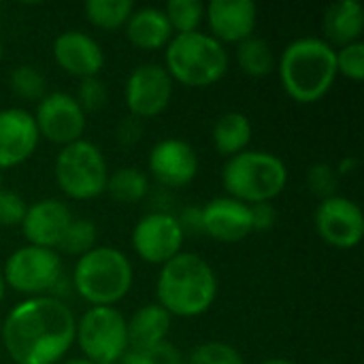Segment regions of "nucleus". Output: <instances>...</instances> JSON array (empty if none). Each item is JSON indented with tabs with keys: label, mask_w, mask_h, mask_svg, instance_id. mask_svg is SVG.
<instances>
[{
	"label": "nucleus",
	"mask_w": 364,
	"mask_h": 364,
	"mask_svg": "<svg viewBox=\"0 0 364 364\" xmlns=\"http://www.w3.org/2000/svg\"><path fill=\"white\" fill-rule=\"evenodd\" d=\"M105 192H109V196L115 203L136 205L149 192V177L136 166H122V168L109 173Z\"/></svg>",
	"instance_id": "nucleus-24"
},
{
	"label": "nucleus",
	"mask_w": 364,
	"mask_h": 364,
	"mask_svg": "<svg viewBox=\"0 0 364 364\" xmlns=\"http://www.w3.org/2000/svg\"><path fill=\"white\" fill-rule=\"evenodd\" d=\"M237 64L245 75L260 79L269 77L277 68V58L273 47L264 38L250 36L237 45Z\"/></svg>",
	"instance_id": "nucleus-25"
},
{
	"label": "nucleus",
	"mask_w": 364,
	"mask_h": 364,
	"mask_svg": "<svg viewBox=\"0 0 364 364\" xmlns=\"http://www.w3.org/2000/svg\"><path fill=\"white\" fill-rule=\"evenodd\" d=\"M139 136H141V119H136V117L124 119L122 126H119V130H117L119 143H124V145H134V143L139 141Z\"/></svg>",
	"instance_id": "nucleus-37"
},
{
	"label": "nucleus",
	"mask_w": 364,
	"mask_h": 364,
	"mask_svg": "<svg viewBox=\"0 0 364 364\" xmlns=\"http://www.w3.org/2000/svg\"><path fill=\"white\" fill-rule=\"evenodd\" d=\"M151 177L164 188H186L198 175V154L183 139L158 141L147 158Z\"/></svg>",
	"instance_id": "nucleus-14"
},
{
	"label": "nucleus",
	"mask_w": 364,
	"mask_h": 364,
	"mask_svg": "<svg viewBox=\"0 0 364 364\" xmlns=\"http://www.w3.org/2000/svg\"><path fill=\"white\" fill-rule=\"evenodd\" d=\"M260 364H294L290 363V360H286V358H269V360H264V363Z\"/></svg>",
	"instance_id": "nucleus-42"
},
{
	"label": "nucleus",
	"mask_w": 364,
	"mask_h": 364,
	"mask_svg": "<svg viewBox=\"0 0 364 364\" xmlns=\"http://www.w3.org/2000/svg\"><path fill=\"white\" fill-rule=\"evenodd\" d=\"M205 19L215 41L222 45H239L254 36L258 26V6L254 0H211L205 4Z\"/></svg>",
	"instance_id": "nucleus-18"
},
{
	"label": "nucleus",
	"mask_w": 364,
	"mask_h": 364,
	"mask_svg": "<svg viewBox=\"0 0 364 364\" xmlns=\"http://www.w3.org/2000/svg\"><path fill=\"white\" fill-rule=\"evenodd\" d=\"M218 275L213 267L194 252H179L160 267L156 282L158 305L171 318H198L218 299Z\"/></svg>",
	"instance_id": "nucleus-2"
},
{
	"label": "nucleus",
	"mask_w": 364,
	"mask_h": 364,
	"mask_svg": "<svg viewBox=\"0 0 364 364\" xmlns=\"http://www.w3.org/2000/svg\"><path fill=\"white\" fill-rule=\"evenodd\" d=\"M53 177L62 194L68 198L92 200L107 190L109 164L98 145L81 139L60 147L53 164Z\"/></svg>",
	"instance_id": "nucleus-7"
},
{
	"label": "nucleus",
	"mask_w": 364,
	"mask_h": 364,
	"mask_svg": "<svg viewBox=\"0 0 364 364\" xmlns=\"http://www.w3.org/2000/svg\"><path fill=\"white\" fill-rule=\"evenodd\" d=\"M132 0H87L83 4L85 19L100 30H119L134 11Z\"/></svg>",
	"instance_id": "nucleus-26"
},
{
	"label": "nucleus",
	"mask_w": 364,
	"mask_h": 364,
	"mask_svg": "<svg viewBox=\"0 0 364 364\" xmlns=\"http://www.w3.org/2000/svg\"><path fill=\"white\" fill-rule=\"evenodd\" d=\"M335 62H337V75L350 79V81H363L364 79V43L356 41L350 45H343L335 49Z\"/></svg>",
	"instance_id": "nucleus-31"
},
{
	"label": "nucleus",
	"mask_w": 364,
	"mask_h": 364,
	"mask_svg": "<svg viewBox=\"0 0 364 364\" xmlns=\"http://www.w3.org/2000/svg\"><path fill=\"white\" fill-rule=\"evenodd\" d=\"M9 83H11V92L21 100H41L47 94L45 75L32 64L15 66L9 77Z\"/></svg>",
	"instance_id": "nucleus-29"
},
{
	"label": "nucleus",
	"mask_w": 364,
	"mask_h": 364,
	"mask_svg": "<svg viewBox=\"0 0 364 364\" xmlns=\"http://www.w3.org/2000/svg\"><path fill=\"white\" fill-rule=\"evenodd\" d=\"M200 220L203 235L218 243H239L254 232L250 205L230 196H218L205 203L200 207Z\"/></svg>",
	"instance_id": "nucleus-17"
},
{
	"label": "nucleus",
	"mask_w": 364,
	"mask_h": 364,
	"mask_svg": "<svg viewBox=\"0 0 364 364\" xmlns=\"http://www.w3.org/2000/svg\"><path fill=\"white\" fill-rule=\"evenodd\" d=\"M75 314L55 296H32L4 318L2 343L15 364H58L75 346Z\"/></svg>",
	"instance_id": "nucleus-1"
},
{
	"label": "nucleus",
	"mask_w": 364,
	"mask_h": 364,
	"mask_svg": "<svg viewBox=\"0 0 364 364\" xmlns=\"http://www.w3.org/2000/svg\"><path fill=\"white\" fill-rule=\"evenodd\" d=\"M4 294H6V284H4V277H2V273H0V305H2V301H4Z\"/></svg>",
	"instance_id": "nucleus-41"
},
{
	"label": "nucleus",
	"mask_w": 364,
	"mask_h": 364,
	"mask_svg": "<svg viewBox=\"0 0 364 364\" xmlns=\"http://www.w3.org/2000/svg\"><path fill=\"white\" fill-rule=\"evenodd\" d=\"M0 190H2V171H0Z\"/></svg>",
	"instance_id": "nucleus-44"
},
{
	"label": "nucleus",
	"mask_w": 364,
	"mask_h": 364,
	"mask_svg": "<svg viewBox=\"0 0 364 364\" xmlns=\"http://www.w3.org/2000/svg\"><path fill=\"white\" fill-rule=\"evenodd\" d=\"M356 166H358V160H356L354 156H348V158H343V160L335 166V171H337V175H350V173L356 171Z\"/></svg>",
	"instance_id": "nucleus-39"
},
{
	"label": "nucleus",
	"mask_w": 364,
	"mask_h": 364,
	"mask_svg": "<svg viewBox=\"0 0 364 364\" xmlns=\"http://www.w3.org/2000/svg\"><path fill=\"white\" fill-rule=\"evenodd\" d=\"M2 277L6 288L23 294L26 299L47 296L62 277V260L55 250L26 243L6 258Z\"/></svg>",
	"instance_id": "nucleus-9"
},
{
	"label": "nucleus",
	"mask_w": 364,
	"mask_h": 364,
	"mask_svg": "<svg viewBox=\"0 0 364 364\" xmlns=\"http://www.w3.org/2000/svg\"><path fill=\"white\" fill-rule=\"evenodd\" d=\"M324 41L337 43L339 47L360 41L364 30V11L358 0H339L324 11L322 19Z\"/></svg>",
	"instance_id": "nucleus-22"
},
{
	"label": "nucleus",
	"mask_w": 364,
	"mask_h": 364,
	"mask_svg": "<svg viewBox=\"0 0 364 364\" xmlns=\"http://www.w3.org/2000/svg\"><path fill=\"white\" fill-rule=\"evenodd\" d=\"M75 343L94 364H115L128 352L126 318L115 307H90L75 328Z\"/></svg>",
	"instance_id": "nucleus-8"
},
{
	"label": "nucleus",
	"mask_w": 364,
	"mask_h": 364,
	"mask_svg": "<svg viewBox=\"0 0 364 364\" xmlns=\"http://www.w3.org/2000/svg\"><path fill=\"white\" fill-rule=\"evenodd\" d=\"M337 186H339V175H337L335 166H331L326 162H320V164H314L307 171V188L320 200L335 196Z\"/></svg>",
	"instance_id": "nucleus-32"
},
{
	"label": "nucleus",
	"mask_w": 364,
	"mask_h": 364,
	"mask_svg": "<svg viewBox=\"0 0 364 364\" xmlns=\"http://www.w3.org/2000/svg\"><path fill=\"white\" fill-rule=\"evenodd\" d=\"M70 222H73V213L66 203L58 198H41L28 205L19 228L28 245L58 250Z\"/></svg>",
	"instance_id": "nucleus-19"
},
{
	"label": "nucleus",
	"mask_w": 364,
	"mask_h": 364,
	"mask_svg": "<svg viewBox=\"0 0 364 364\" xmlns=\"http://www.w3.org/2000/svg\"><path fill=\"white\" fill-rule=\"evenodd\" d=\"M277 70L284 92L301 105L320 102L339 77L333 45L318 36H301L288 43Z\"/></svg>",
	"instance_id": "nucleus-3"
},
{
	"label": "nucleus",
	"mask_w": 364,
	"mask_h": 364,
	"mask_svg": "<svg viewBox=\"0 0 364 364\" xmlns=\"http://www.w3.org/2000/svg\"><path fill=\"white\" fill-rule=\"evenodd\" d=\"M322 364H333V363H322Z\"/></svg>",
	"instance_id": "nucleus-45"
},
{
	"label": "nucleus",
	"mask_w": 364,
	"mask_h": 364,
	"mask_svg": "<svg viewBox=\"0 0 364 364\" xmlns=\"http://www.w3.org/2000/svg\"><path fill=\"white\" fill-rule=\"evenodd\" d=\"M320 239L337 250H352L364 237V215L360 205L348 196H331L320 200L314 213Z\"/></svg>",
	"instance_id": "nucleus-13"
},
{
	"label": "nucleus",
	"mask_w": 364,
	"mask_h": 364,
	"mask_svg": "<svg viewBox=\"0 0 364 364\" xmlns=\"http://www.w3.org/2000/svg\"><path fill=\"white\" fill-rule=\"evenodd\" d=\"M175 81L162 64H139L126 79L124 100L130 111V117L151 119L166 111L171 105Z\"/></svg>",
	"instance_id": "nucleus-10"
},
{
	"label": "nucleus",
	"mask_w": 364,
	"mask_h": 364,
	"mask_svg": "<svg viewBox=\"0 0 364 364\" xmlns=\"http://www.w3.org/2000/svg\"><path fill=\"white\" fill-rule=\"evenodd\" d=\"M173 318L166 309H162L158 303H149L139 307L130 320H126V333H128V350H151L166 341L171 333Z\"/></svg>",
	"instance_id": "nucleus-21"
},
{
	"label": "nucleus",
	"mask_w": 364,
	"mask_h": 364,
	"mask_svg": "<svg viewBox=\"0 0 364 364\" xmlns=\"http://www.w3.org/2000/svg\"><path fill=\"white\" fill-rule=\"evenodd\" d=\"M183 230L177 222V215L166 211H154L143 215L132 228V250L147 262L162 267L175 258L183 247Z\"/></svg>",
	"instance_id": "nucleus-12"
},
{
	"label": "nucleus",
	"mask_w": 364,
	"mask_h": 364,
	"mask_svg": "<svg viewBox=\"0 0 364 364\" xmlns=\"http://www.w3.org/2000/svg\"><path fill=\"white\" fill-rule=\"evenodd\" d=\"M252 211V228L254 232H264L271 230L277 222V209L273 207V203H258V205H250Z\"/></svg>",
	"instance_id": "nucleus-35"
},
{
	"label": "nucleus",
	"mask_w": 364,
	"mask_h": 364,
	"mask_svg": "<svg viewBox=\"0 0 364 364\" xmlns=\"http://www.w3.org/2000/svg\"><path fill=\"white\" fill-rule=\"evenodd\" d=\"M28 203L15 190H0V228H15L21 226L26 215Z\"/></svg>",
	"instance_id": "nucleus-34"
},
{
	"label": "nucleus",
	"mask_w": 364,
	"mask_h": 364,
	"mask_svg": "<svg viewBox=\"0 0 364 364\" xmlns=\"http://www.w3.org/2000/svg\"><path fill=\"white\" fill-rule=\"evenodd\" d=\"M119 364H154V363H151V358H149V354H147V352L128 350V352L122 356Z\"/></svg>",
	"instance_id": "nucleus-38"
},
{
	"label": "nucleus",
	"mask_w": 364,
	"mask_h": 364,
	"mask_svg": "<svg viewBox=\"0 0 364 364\" xmlns=\"http://www.w3.org/2000/svg\"><path fill=\"white\" fill-rule=\"evenodd\" d=\"M177 222L183 230V235L188 232H196V235H203V220H200V209H183L179 215H177Z\"/></svg>",
	"instance_id": "nucleus-36"
},
{
	"label": "nucleus",
	"mask_w": 364,
	"mask_h": 364,
	"mask_svg": "<svg viewBox=\"0 0 364 364\" xmlns=\"http://www.w3.org/2000/svg\"><path fill=\"white\" fill-rule=\"evenodd\" d=\"M107 96H109V92H107L105 81L100 77H90V79H81L75 100L87 115V113L100 111L107 105Z\"/></svg>",
	"instance_id": "nucleus-33"
},
{
	"label": "nucleus",
	"mask_w": 364,
	"mask_h": 364,
	"mask_svg": "<svg viewBox=\"0 0 364 364\" xmlns=\"http://www.w3.org/2000/svg\"><path fill=\"white\" fill-rule=\"evenodd\" d=\"M0 60H2V38H0Z\"/></svg>",
	"instance_id": "nucleus-43"
},
{
	"label": "nucleus",
	"mask_w": 364,
	"mask_h": 364,
	"mask_svg": "<svg viewBox=\"0 0 364 364\" xmlns=\"http://www.w3.org/2000/svg\"><path fill=\"white\" fill-rule=\"evenodd\" d=\"M222 186L226 196L245 205L273 203L288 186V166L271 151L245 149L222 166Z\"/></svg>",
	"instance_id": "nucleus-6"
},
{
	"label": "nucleus",
	"mask_w": 364,
	"mask_h": 364,
	"mask_svg": "<svg viewBox=\"0 0 364 364\" xmlns=\"http://www.w3.org/2000/svg\"><path fill=\"white\" fill-rule=\"evenodd\" d=\"M32 117H34L41 139L60 147L81 141L85 126H87L85 111L79 107L75 96L66 92L45 94L38 100Z\"/></svg>",
	"instance_id": "nucleus-11"
},
{
	"label": "nucleus",
	"mask_w": 364,
	"mask_h": 364,
	"mask_svg": "<svg viewBox=\"0 0 364 364\" xmlns=\"http://www.w3.org/2000/svg\"><path fill=\"white\" fill-rule=\"evenodd\" d=\"M60 364H94L92 360H87V358H83V356H79V358H68V360H62Z\"/></svg>",
	"instance_id": "nucleus-40"
},
{
	"label": "nucleus",
	"mask_w": 364,
	"mask_h": 364,
	"mask_svg": "<svg viewBox=\"0 0 364 364\" xmlns=\"http://www.w3.org/2000/svg\"><path fill=\"white\" fill-rule=\"evenodd\" d=\"M162 11L175 34L196 32L205 19V4L200 0H171Z\"/></svg>",
	"instance_id": "nucleus-27"
},
{
	"label": "nucleus",
	"mask_w": 364,
	"mask_h": 364,
	"mask_svg": "<svg viewBox=\"0 0 364 364\" xmlns=\"http://www.w3.org/2000/svg\"><path fill=\"white\" fill-rule=\"evenodd\" d=\"M51 51L55 64L79 81L98 77L105 66V51L100 43L81 30H64L58 34Z\"/></svg>",
	"instance_id": "nucleus-16"
},
{
	"label": "nucleus",
	"mask_w": 364,
	"mask_h": 364,
	"mask_svg": "<svg viewBox=\"0 0 364 364\" xmlns=\"http://www.w3.org/2000/svg\"><path fill=\"white\" fill-rule=\"evenodd\" d=\"M164 68L171 79L186 87H209L228 73V51L211 34L200 30L175 34L164 47Z\"/></svg>",
	"instance_id": "nucleus-5"
},
{
	"label": "nucleus",
	"mask_w": 364,
	"mask_h": 364,
	"mask_svg": "<svg viewBox=\"0 0 364 364\" xmlns=\"http://www.w3.org/2000/svg\"><path fill=\"white\" fill-rule=\"evenodd\" d=\"M132 282V262L117 247L96 245L75 262V290L92 307H113L128 296Z\"/></svg>",
	"instance_id": "nucleus-4"
},
{
	"label": "nucleus",
	"mask_w": 364,
	"mask_h": 364,
	"mask_svg": "<svg viewBox=\"0 0 364 364\" xmlns=\"http://www.w3.org/2000/svg\"><path fill=\"white\" fill-rule=\"evenodd\" d=\"M183 364H245L237 348L224 341H207L190 352Z\"/></svg>",
	"instance_id": "nucleus-30"
},
{
	"label": "nucleus",
	"mask_w": 364,
	"mask_h": 364,
	"mask_svg": "<svg viewBox=\"0 0 364 364\" xmlns=\"http://www.w3.org/2000/svg\"><path fill=\"white\" fill-rule=\"evenodd\" d=\"M126 38L130 45L143 51H158L171 43L175 36L166 15L158 6H141L134 9L126 21Z\"/></svg>",
	"instance_id": "nucleus-20"
},
{
	"label": "nucleus",
	"mask_w": 364,
	"mask_h": 364,
	"mask_svg": "<svg viewBox=\"0 0 364 364\" xmlns=\"http://www.w3.org/2000/svg\"><path fill=\"white\" fill-rule=\"evenodd\" d=\"M252 134H254L252 122L241 111H228V113L220 115L211 130L213 147L226 160L245 151L252 143Z\"/></svg>",
	"instance_id": "nucleus-23"
},
{
	"label": "nucleus",
	"mask_w": 364,
	"mask_h": 364,
	"mask_svg": "<svg viewBox=\"0 0 364 364\" xmlns=\"http://www.w3.org/2000/svg\"><path fill=\"white\" fill-rule=\"evenodd\" d=\"M38 143L41 134L30 111L19 107L0 111V171L30 160Z\"/></svg>",
	"instance_id": "nucleus-15"
},
{
	"label": "nucleus",
	"mask_w": 364,
	"mask_h": 364,
	"mask_svg": "<svg viewBox=\"0 0 364 364\" xmlns=\"http://www.w3.org/2000/svg\"><path fill=\"white\" fill-rule=\"evenodd\" d=\"M96 237H98V230L94 226L92 220L87 218H73V222L68 224L60 245L55 252H64V254H70V256H83L87 254L90 250L96 247Z\"/></svg>",
	"instance_id": "nucleus-28"
}]
</instances>
